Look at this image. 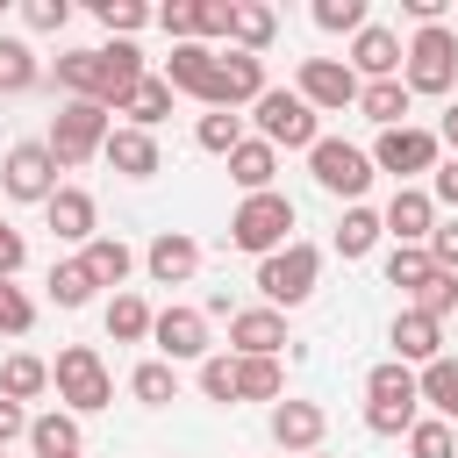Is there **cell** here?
Instances as JSON below:
<instances>
[{"mask_svg":"<svg viewBox=\"0 0 458 458\" xmlns=\"http://www.w3.org/2000/svg\"><path fill=\"white\" fill-rule=\"evenodd\" d=\"M293 93H301L315 114H344V107H358L365 79L351 72V57H301V79H293Z\"/></svg>","mask_w":458,"mask_h":458,"instance_id":"cell-9","label":"cell"},{"mask_svg":"<svg viewBox=\"0 0 458 458\" xmlns=\"http://www.w3.org/2000/svg\"><path fill=\"white\" fill-rule=\"evenodd\" d=\"M272 172H279V150H272L265 136H243V143L229 150V179H236L243 193H272Z\"/></svg>","mask_w":458,"mask_h":458,"instance_id":"cell-25","label":"cell"},{"mask_svg":"<svg viewBox=\"0 0 458 458\" xmlns=\"http://www.w3.org/2000/svg\"><path fill=\"white\" fill-rule=\"evenodd\" d=\"M200 394L229 408L236 401V358H200Z\"/></svg>","mask_w":458,"mask_h":458,"instance_id":"cell-46","label":"cell"},{"mask_svg":"<svg viewBox=\"0 0 458 458\" xmlns=\"http://www.w3.org/2000/svg\"><path fill=\"white\" fill-rule=\"evenodd\" d=\"M250 122H258V136H265L272 150H315V143H322L315 107H308L301 93H286V86H265V100L250 107Z\"/></svg>","mask_w":458,"mask_h":458,"instance_id":"cell-7","label":"cell"},{"mask_svg":"<svg viewBox=\"0 0 458 458\" xmlns=\"http://www.w3.org/2000/svg\"><path fill=\"white\" fill-rule=\"evenodd\" d=\"M386 344H394V358H401V365H415V372H422V365H437V358H444V322H437V315H422V308H401V315H394V329H386Z\"/></svg>","mask_w":458,"mask_h":458,"instance_id":"cell-15","label":"cell"},{"mask_svg":"<svg viewBox=\"0 0 458 458\" xmlns=\"http://www.w3.org/2000/svg\"><path fill=\"white\" fill-rule=\"evenodd\" d=\"M293 200L272 186V193H243L236 200V215H229V243L236 250H250V258H272V250H286L293 236Z\"/></svg>","mask_w":458,"mask_h":458,"instance_id":"cell-2","label":"cell"},{"mask_svg":"<svg viewBox=\"0 0 458 458\" xmlns=\"http://www.w3.org/2000/svg\"><path fill=\"white\" fill-rule=\"evenodd\" d=\"M50 386H57V401H64L72 415H93V408L114 401V379H107V365H100L93 344H64L57 365H50Z\"/></svg>","mask_w":458,"mask_h":458,"instance_id":"cell-4","label":"cell"},{"mask_svg":"<svg viewBox=\"0 0 458 458\" xmlns=\"http://www.w3.org/2000/svg\"><path fill=\"white\" fill-rule=\"evenodd\" d=\"M79 258H86V272H93L100 286H122V279L136 272V250H129L122 236H93V243H86Z\"/></svg>","mask_w":458,"mask_h":458,"instance_id":"cell-29","label":"cell"},{"mask_svg":"<svg viewBox=\"0 0 458 458\" xmlns=\"http://www.w3.org/2000/svg\"><path fill=\"white\" fill-rule=\"evenodd\" d=\"M408 79H372L365 93H358V114L365 122H379V129H408Z\"/></svg>","mask_w":458,"mask_h":458,"instance_id":"cell-26","label":"cell"},{"mask_svg":"<svg viewBox=\"0 0 458 458\" xmlns=\"http://www.w3.org/2000/svg\"><path fill=\"white\" fill-rule=\"evenodd\" d=\"M379 236H386V222H379L365 200H358V208H344V222H336V250H344V258H365Z\"/></svg>","mask_w":458,"mask_h":458,"instance_id":"cell-35","label":"cell"},{"mask_svg":"<svg viewBox=\"0 0 458 458\" xmlns=\"http://www.w3.org/2000/svg\"><path fill=\"white\" fill-rule=\"evenodd\" d=\"M422 379H415V365H401V358H386V365H372L365 372V429L372 437H408L422 415Z\"/></svg>","mask_w":458,"mask_h":458,"instance_id":"cell-1","label":"cell"},{"mask_svg":"<svg viewBox=\"0 0 458 458\" xmlns=\"http://www.w3.org/2000/svg\"><path fill=\"white\" fill-rule=\"evenodd\" d=\"M401 57H408V43L394 36V29H379V21H365L358 36H351V72L372 86V79H401Z\"/></svg>","mask_w":458,"mask_h":458,"instance_id":"cell-16","label":"cell"},{"mask_svg":"<svg viewBox=\"0 0 458 458\" xmlns=\"http://www.w3.org/2000/svg\"><path fill=\"white\" fill-rule=\"evenodd\" d=\"M150 344L165 351V365L208 358V315H200V308H165V315L150 322Z\"/></svg>","mask_w":458,"mask_h":458,"instance_id":"cell-13","label":"cell"},{"mask_svg":"<svg viewBox=\"0 0 458 458\" xmlns=\"http://www.w3.org/2000/svg\"><path fill=\"white\" fill-rule=\"evenodd\" d=\"M57 157H50V143H14L7 157H0V193L7 200H36V208H50V193H57Z\"/></svg>","mask_w":458,"mask_h":458,"instance_id":"cell-10","label":"cell"},{"mask_svg":"<svg viewBox=\"0 0 458 458\" xmlns=\"http://www.w3.org/2000/svg\"><path fill=\"white\" fill-rule=\"evenodd\" d=\"M229 351L236 358H279L286 351V315L279 308H236L229 315Z\"/></svg>","mask_w":458,"mask_h":458,"instance_id":"cell-14","label":"cell"},{"mask_svg":"<svg viewBox=\"0 0 458 458\" xmlns=\"http://www.w3.org/2000/svg\"><path fill=\"white\" fill-rule=\"evenodd\" d=\"M43 386H50V365H43L36 351H14V358L0 365V394H7V401H36Z\"/></svg>","mask_w":458,"mask_h":458,"instance_id":"cell-31","label":"cell"},{"mask_svg":"<svg viewBox=\"0 0 458 458\" xmlns=\"http://www.w3.org/2000/svg\"><path fill=\"white\" fill-rule=\"evenodd\" d=\"M57 86H64L72 100H100V107H114V79H107L100 50H64V57H57Z\"/></svg>","mask_w":458,"mask_h":458,"instance_id":"cell-21","label":"cell"},{"mask_svg":"<svg viewBox=\"0 0 458 458\" xmlns=\"http://www.w3.org/2000/svg\"><path fill=\"white\" fill-rule=\"evenodd\" d=\"M408 451H415V458H458V437H451V422L422 415V422L408 429Z\"/></svg>","mask_w":458,"mask_h":458,"instance_id":"cell-42","label":"cell"},{"mask_svg":"<svg viewBox=\"0 0 458 458\" xmlns=\"http://www.w3.org/2000/svg\"><path fill=\"white\" fill-rule=\"evenodd\" d=\"M215 57H222V50H208V43H172L165 86H172V93H193V100L208 107V93H215Z\"/></svg>","mask_w":458,"mask_h":458,"instance_id":"cell-19","label":"cell"},{"mask_svg":"<svg viewBox=\"0 0 458 458\" xmlns=\"http://www.w3.org/2000/svg\"><path fill=\"white\" fill-rule=\"evenodd\" d=\"M429 258H437V272H458V222H437V236H429Z\"/></svg>","mask_w":458,"mask_h":458,"instance_id":"cell-49","label":"cell"},{"mask_svg":"<svg viewBox=\"0 0 458 458\" xmlns=\"http://www.w3.org/2000/svg\"><path fill=\"white\" fill-rule=\"evenodd\" d=\"M229 14L236 0H200V36H229Z\"/></svg>","mask_w":458,"mask_h":458,"instance_id":"cell-51","label":"cell"},{"mask_svg":"<svg viewBox=\"0 0 458 458\" xmlns=\"http://www.w3.org/2000/svg\"><path fill=\"white\" fill-rule=\"evenodd\" d=\"M437 143L458 157V100H451V107H444V122H437Z\"/></svg>","mask_w":458,"mask_h":458,"instance_id":"cell-53","label":"cell"},{"mask_svg":"<svg viewBox=\"0 0 458 458\" xmlns=\"http://www.w3.org/2000/svg\"><path fill=\"white\" fill-rule=\"evenodd\" d=\"M279 36V14L272 7H258V0H236V14H229V50H250V57H265V43Z\"/></svg>","mask_w":458,"mask_h":458,"instance_id":"cell-27","label":"cell"},{"mask_svg":"<svg viewBox=\"0 0 458 458\" xmlns=\"http://www.w3.org/2000/svg\"><path fill=\"white\" fill-rule=\"evenodd\" d=\"M150 322H157V315L143 308V293H114V301H107V336H114V344H143Z\"/></svg>","mask_w":458,"mask_h":458,"instance_id":"cell-36","label":"cell"},{"mask_svg":"<svg viewBox=\"0 0 458 458\" xmlns=\"http://www.w3.org/2000/svg\"><path fill=\"white\" fill-rule=\"evenodd\" d=\"M107 136H114V129H107V107H100V100H64L43 143H50V157L72 172V165L100 157V150H107Z\"/></svg>","mask_w":458,"mask_h":458,"instance_id":"cell-5","label":"cell"},{"mask_svg":"<svg viewBox=\"0 0 458 458\" xmlns=\"http://www.w3.org/2000/svg\"><path fill=\"white\" fill-rule=\"evenodd\" d=\"M444 165V143H437V129H379V143H372V172H394V179H415V172H437Z\"/></svg>","mask_w":458,"mask_h":458,"instance_id":"cell-11","label":"cell"},{"mask_svg":"<svg viewBox=\"0 0 458 458\" xmlns=\"http://www.w3.org/2000/svg\"><path fill=\"white\" fill-rule=\"evenodd\" d=\"M43 79V64H36V50L21 43V36H0V93H29Z\"/></svg>","mask_w":458,"mask_h":458,"instance_id":"cell-37","label":"cell"},{"mask_svg":"<svg viewBox=\"0 0 458 458\" xmlns=\"http://www.w3.org/2000/svg\"><path fill=\"white\" fill-rule=\"evenodd\" d=\"M429 200H437V208H458V157H444V165L429 172Z\"/></svg>","mask_w":458,"mask_h":458,"instance_id":"cell-50","label":"cell"},{"mask_svg":"<svg viewBox=\"0 0 458 458\" xmlns=\"http://www.w3.org/2000/svg\"><path fill=\"white\" fill-rule=\"evenodd\" d=\"M401 79H408V93H451L458 86V29L451 21L415 29L408 36V57H401Z\"/></svg>","mask_w":458,"mask_h":458,"instance_id":"cell-3","label":"cell"},{"mask_svg":"<svg viewBox=\"0 0 458 458\" xmlns=\"http://www.w3.org/2000/svg\"><path fill=\"white\" fill-rule=\"evenodd\" d=\"M93 14H100V29H107L114 43H129V36L143 29V21H157V14L143 7V0H93Z\"/></svg>","mask_w":458,"mask_h":458,"instance_id":"cell-40","label":"cell"},{"mask_svg":"<svg viewBox=\"0 0 458 458\" xmlns=\"http://www.w3.org/2000/svg\"><path fill=\"white\" fill-rule=\"evenodd\" d=\"M308 172H315L322 193H344L351 208H358V193L379 179V172H372V150H358V143H344V136H322V143L308 150Z\"/></svg>","mask_w":458,"mask_h":458,"instance_id":"cell-8","label":"cell"},{"mask_svg":"<svg viewBox=\"0 0 458 458\" xmlns=\"http://www.w3.org/2000/svg\"><path fill=\"white\" fill-rule=\"evenodd\" d=\"M415 379H422V401L437 408V422H458V358H437Z\"/></svg>","mask_w":458,"mask_h":458,"instance_id":"cell-34","label":"cell"},{"mask_svg":"<svg viewBox=\"0 0 458 458\" xmlns=\"http://www.w3.org/2000/svg\"><path fill=\"white\" fill-rule=\"evenodd\" d=\"M322 429H329V415L315 401H279L272 408V444L279 451H301L308 458V451H322Z\"/></svg>","mask_w":458,"mask_h":458,"instance_id":"cell-20","label":"cell"},{"mask_svg":"<svg viewBox=\"0 0 458 458\" xmlns=\"http://www.w3.org/2000/svg\"><path fill=\"white\" fill-rule=\"evenodd\" d=\"M308 458H329V451H308Z\"/></svg>","mask_w":458,"mask_h":458,"instance_id":"cell-54","label":"cell"},{"mask_svg":"<svg viewBox=\"0 0 458 458\" xmlns=\"http://www.w3.org/2000/svg\"><path fill=\"white\" fill-rule=\"evenodd\" d=\"M43 215H50V236H57V243H79V250H86V243L100 236V208H93L86 186H57Z\"/></svg>","mask_w":458,"mask_h":458,"instance_id":"cell-17","label":"cell"},{"mask_svg":"<svg viewBox=\"0 0 458 458\" xmlns=\"http://www.w3.org/2000/svg\"><path fill=\"white\" fill-rule=\"evenodd\" d=\"M157 29H165L172 43H200V0H172V7H157Z\"/></svg>","mask_w":458,"mask_h":458,"instance_id":"cell-45","label":"cell"},{"mask_svg":"<svg viewBox=\"0 0 458 458\" xmlns=\"http://www.w3.org/2000/svg\"><path fill=\"white\" fill-rule=\"evenodd\" d=\"M315 29H329V36H358V29H365V0H315Z\"/></svg>","mask_w":458,"mask_h":458,"instance_id":"cell-44","label":"cell"},{"mask_svg":"<svg viewBox=\"0 0 458 458\" xmlns=\"http://www.w3.org/2000/svg\"><path fill=\"white\" fill-rule=\"evenodd\" d=\"M29 444H36V458H86V444H79V415H72V408L29 415Z\"/></svg>","mask_w":458,"mask_h":458,"instance_id":"cell-24","label":"cell"},{"mask_svg":"<svg viewBox=\"0 0 458 458\" xmlns=\"http://www.w3.org/2000/svg\"><path fill=\"white\" fill-rule=\"evenodd\" d=\"M129 394H136L143 408H165V401H179V365H165V358H143V365L129 372Z\"/></svg>","mask_w":458,"mask_h":458,"instance_id":"cell-33","label":"cell"},{"mask_svg":"<svg viewBox=\"0 0 458 458\" xmlns=\"http://www.w3.org/2000/svg\"><path fill=\"white\" fill-rule=\"evenodd\" d=\"M279 394H286L279 358H236V401H279Z\"/></svg>","mask_w":458,"mask_h":458,"instance_id":"cell-32","label":"cell"},{"mask_svg":"<svg viewBox=\"0 0 458 458\" xmlns=\"http://www.w3.org/2000/svg\"><path fill=\"white\" fill-rule=\"evenodd\" d=\"M21 265H29V243H21V229L0 215V279H14Z\"/></svg>","mask_w":458,"mask_h":458,"instance_id":"cell-48","label":"cell"},{"mask_svg":"<svg viewBox=\"0 0 458 458\" xmlns=\"http://www.w3.org/2000/svg\"><path fill=\"white\" fill-rule=\"evenodd\" d=\"M265 100V57H250V50H222L215 57V93H208V107H258Z\"/></svg>","mask_w":458,"mask_h":458,"instance_id":"cell-12","label":"cell"},{"mask_svg":"<svg viewBox=\"0 0 458 458\" xmlns=\"http://www.w3.org/2000/svg\"><path fill=\"white\" fill-rule=\"evenodd\" d=\"M315 279H322V250H315V243H286V250L258 258V293H265V308H301V301L315 293Z\"/></svg>","mask_w":458,"mask_h":458,"instance_id":"cell-6","label":"cell"},{"mask_svg":"<svg viewBox=\"0 0 458 458\" xmlns=\"http://www.w3.org/2000/svg\"><path fill=\"white\" fill-rule=\"evenodd\" d=\"M408 308H422V315H437V322L458 315V272H429V279L408 293Z\"/></svg>","mask_w":458,"mask_h":458,"instance_id":"cell-41","label":"cell"},{"mask_svg":"<svg viewBox=\"0 0 458 458\" xmlns=\"http://www.w3.org/2000/svg\"><path fill=\"white\" fill-rule=\"evenodd\" d=\"M100 157H107L122 179H150V172L165 165V157H157V136H150V129H129V122L107 136V150H100Z\"/></svg>","mask_w":458,"mask_h":458,"instance_id":"cell-23","label":"cell"},{"mask_svg":"<svg viewBox=\"0 0 458 458\" xmlns=\"http://www.w3.org/2000/svg\"><path fill=\"white\" fill-rule=\"evenodd\" d=\"M143 265H150V279H157V286H179V279H193L200 243H193L186 229H157V236H150V250H143Z\"/></svg>","mask_w":458,"mask_h":458,"instance_id":"cell-22","label":"cell"},{"mask_svg":"<svg viewBox=\"0 0 458 458\" xmlns=\"http://www.w3.org/2000/svg\"><path fill=\"white\" fill-rule=\"evenodd\" d=\"M21 21H29L36 36H57V29L72 21V7H64V0H29V7H21Z\"/></svg>","mask_w":458,"mask_h":458,"instance_id":"cell-47","label":"cell"},{"mask_svg":"<svg viewBox=\"0 0 458 458\" xmlns=\"http://www.w3.org/2000/svg\"><path fill=\"white\" fill-rule=\"evenodd\" d=\"M14 437H29V415H21V401L0 394V444H14Z\"/></svg>","mask_w":458,"mask_h":458,"instance_id":"cell-52","label":"cell"},{"mask_svg":"<svg viewBox=\"0 0 458 458\" xmlns=\"http://www.w3.org/2000/svg\"><path fill=\"white\" fill-rule=\"evenodd\" d=\"M114 114H129V129H157V122L172 114V86H165V72H150L143 86H129V100H122Z\"/></svg>","mask_w":458,"mask_h":458,"instance_id":"cell-28","label":"cell"},{"mask_svg":"<svg viewBox=\"0 0 458 458\" xmlns=\"http://www.w3.org/2000/svg\"><path fill=\"white\" fill-rule=\"evenodd\" d=\"M29 329H36V301L14 279H0V336H29Z\"/></svg>","mask_w":458,"mask_h":458,"instance_id":"cell-43","label":"cell"},{"mask_svg":"<svg viewBox=\"0 0 458 458\" xmlns=\"http://www.w3.org/2000/svg\"><path fill=\"white\" fill-rule=\"evenodd\" d=\"M193 143H200V150H215V157H229V150L243 143V114H229V107H208V114L193 122Z\"/></svg>","mask_w":458,"mask_h":458,"instance_id":"cell-38","label":"cell"},{"mask_svg":"<svg viewBox=\"0 0 458 458\" xmlns=\"http://www.w3.org/2000/svg\"><path fill=\"white\" fill-rule=\"evenodd\" d=\"M429 272H437V258H429V243H394V250H386V279H394L401 293H415V286H422Z\"/></svg>","mask_w":458,"mask_h":458,"instance_id":"cell-39","label":"cell"},{"mask_svg":"<svg viewBox=\"0 0 458 458\" xmlns=\"http://www.w3.org/2000/svg\"><path fill=\"white\" fill-rule=\"evenodd\" d=\"M93 293H100V279L86 272V258H57V265H50V301H57V308H86Z\"/></svg>","mask_w":458,"mask_h":458,"instance_id":"cell-30","label":"cell"},{"mask_svg":"<svg viewBox=\"0 0 458 458\" xmlns=\"http://www.w3.org/2000/svg\"><path fill=\"white\" fill-rule=\"evenodd\" d=\"M386 236L394 243H429L437 236V200L422 193V186H394V200H386Z\"/></svg>","mask_w":458,"mask_h":458,"instance_id":"cell-18","label":"cell"}]
</instances>
